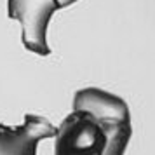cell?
I'll return each mask as SVG.
<instances>
[{
    "label": "cell",
    "mask_w": 155,
    "mask_h": 155,
    "mask_svg": "<svg viewBox=\"0 0 155 155\" xmlns=\"http://www.w3.org/2000/svg\"><path fill=\"white\" fill-rule=\"evenodd\" d=\"M73 2H77V0H56V5L58 7H66V5H70Z\"/></svg>",
    "instance_id": "cell-4"
},
{
    "label": "cell",
    "mask_w": 155,
    "mask_h": 155,
    "mask_svg": "<svg viewBox=\"0 0 155 155\" xmlns=\"http://www.w3.org/2000/svg\"><path fill=\"white\" fill-rule=\"evenodd\" d=\"M131 133L126 101L85 87L73 98V112L56 127L54 155H124Z\"/></svg>",
    "instance_id": "cell-1"
},
{
    "label": "cell",
    "mask_w": 155,
    "mask_h": 155,
    "mask_svg": "<svg viewBox=\"0 0 155 155\" xmlns=\"http://www.w3.org/2000/svg\"><path fill=\"white\" fill-rule=\"evenodd\" d=\"M7 7L9 18L21 25L23 45L38 56H47V25L58 9L56 0H7Z\"/></svg>",
    "instance_id": "cell-2"
},
{
    "label": "cell",
    "mask_w": 155,
    "mask_h": 155,
    "mask_svg": "<svg viewBox=\"0 0 155 155\" xmlns=\"http://www.w3.org/2000/svg\"><path fill=\"white\" fill-rule=\"evenodd\" d=\"M56 127L45 117L28 113L19 126L0 124V155H37L42 140L54 138Z\"/></svg>",
    "instance_id": "cell-3"
}]
</instances>
